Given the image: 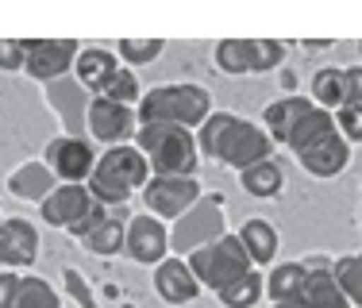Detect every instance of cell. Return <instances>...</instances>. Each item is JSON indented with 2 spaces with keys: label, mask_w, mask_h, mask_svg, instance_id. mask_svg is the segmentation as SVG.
<instances>
[{
  "label": "cell",
  "mask_w": 362,
  "mask_h": 308,
  "mask_svg": "<svg viewBox=\"0 0 362 308\" xmlns=\"http://www.w3.org/2000/svg\"><path fill=\"white\" fill-rule=\"evenodd\" d=\"M89 204H93L89 185H58V189L39 204V216L47 220L50 227L70 231V227L77 224V220H81V212L89 208Z\"/></svg>",
  "instance_id": "obj_14"
},
{
  "label": "cell",
  "mask_w": 362,
  "mask_h": 308,
  "mask_svg": "<svg viewBox=\"0 0 362 308\" xmlns=\"http://www.w3.org/2000/svg\"><path fill=\"white\" fill-rule=\"evenodd\" d=\"M16 293H20V273H16V270H0V308H12Z\"/></svg>",
  "instance_id": "obj_38"
},
{
  "label": "cell",
  "mask_w": 362,
  "mask_h": 308,
  "mask_svg": "<svg viewBox=\"0 0 362 308\" xmlns=\"http://www.w3.org/2000/svg\"><path fill=\"white\" fill-rule=\"evenodd\" d=\"M308 308H351V301L343 297L339 281H335L332 266H308V281H305V297Z\"/></svg>",
  "instance_id": "obj_22"
},
{
  "label": "cell",
  "mask_w": 362,
  "mask_h": 308,
  "mask_svg": "<svg viewBox=\"0 0 362 308\" xmlns=\"http://www.w3.org/2000/svg\"><path fill=\"white\" fill-rule=\"evenodd\" d=\"M124 254L139 266H158L162 259H170V227L158 216H132L127 220V243Z\"/></svg>",
  "instance_id": "obj_11"
},
{
  "label": "cell",
  "mask_w": 362,
  "mask_h": 308,
  "mask_svg": "<svg viewBox=\"0 0 362 308\" xmlns=\"http://www.w3.org/2000/svg\"><path fill=\"white\" fill-rule=\"evenodd\" d=\"M239 185H243V193L255 196V201H274V196H281V189H286V170L274 158H266V162H258V166L243 170V174H239Z\"/></svg>",
  "instance_id": "obj_23"
},
{
  "label": "cell",
  "mask_w": 362,
  "mask_h": 308,
  "mask_svg": "<svg viewBox=\"0 0 362 308\" xmlns=\"http://www.w3.org/2000/svg\"><path fill=\"white\" fill-rule=\"evenodd\" d=\"M162 50H166L162 39H119V58L132 66H151Z\"/></svg>",
  "instance_id": "obj_34"
},
{
  "label": "cell",
  "mask_w": 362,
  "mask_h": 308,
  "mask_svg": "<svg viewBox=\"0 0 362 308\" xmlns=\"http://www.w3.org/2000/svg\"><path fill=\"white\" fill-rule=\"evenodd\" d=\"M204 196L201 189V182L197 177H154L151 174V182L143 185V204H146V212L151 216H158L162 224L166 220H177L185 216L189 208H193L197 201Z\"/></svg>",
  "instance_id": "obj_7"
},
{
  "label": "cell",
  "mask_w": 362,
  "mask_h": 308,
  "mask_svg": "<svg viewBox=\"0 0 362 308\" xmlns=\"http://www.w3.org/2000/svg\"><path fill=\"white\" fill-rule=\"evenodd\" d=\"M42 162L62 185H89L93 170H97V150L81 135H58L47 143Z\"/></svg>",
  "instance_id": "obj_6"
},
{
  "label": "cell",
  "mask_w": 362,
  "mask_h": 308,
  "mask_svg": "<svg viewBox=\"0 0 362 308\" xmlns=\"http://www.w3.org/2000/svg\"><path fill=\"white\" fill-rule=\"evenodd\" d=\"M39 227L31 220H0V266L4 270H31L39 259Z\"/></svg>",
  "instance_id": "obj_12"
},
{
  "label": "cell",
  "mask_w": 362,
  "mask_h": 308,
  "mask_svg": "<svg viewBox=\"0 0 362 308\" xmlns=\"http://www.w3.org/2000/svg\"><path fill=\"white\" fill-rule=\"evenodd\" d=\"M112 216V212H108V204H100V201H93L89 204V208H85L81 212V220H77V224L70 227V235L74 239H85V235H93V231H97L100 224H105V220Z\"/></svg>",
  "instance_id": "obj_36"
},
{
  "label": "cell",
  "mask_w": 362,
  "mask_h": 308,
  "mask_svg": "<svg viewBox=\"0 0 362 308\" xmlns=\"http://www.w3.org/2000/svg\"><path fill=\"white\" fill-rule=\"evenodd\" d=\"M223 224H228V216H223V201L220 196H201V201H197L193 208L174 224V231H170V251L193 254L197 247H209L212 239H220Z\"/></svg>",
  "instance_id": "obj_5"
},
{
  "label": "cell",
  "mask_w": 362,
  "mask_h": 308,
  "mask_svg": "<svg viewBox=\"0 0 362 308\" xmlns=\"http://www.w3.org/2000/svg\"><path fill=\"white\" fill-rule=\"evenodd\" d=\"M116 70H119V58L112 54V50H105V47H81V54H77V62H74V81L81 85L85 93L97 97L100 85H105Z\"/></svg>",
  "instance_id": "obj_19"
},
{
  "label": "cell",
  "mask_w": 362,
  "mask_h": 308,
  "mask_svg": "<svg viewBox=\"0 0 362 308\" xmlns=\"http://www.w3.org/2000/svg\"><path fill=\"white\" fill-rule=\"evenodd\" d=\"M85 131H89L97 143H105V150L108 147H124V143H135L139 116H135V108L112 105V100H105V97H93L89 112H85Z\"/></svg>",
  "instance_id": "obj_9"
},
{
  "label": "cell",
  "mask_w": 362,
  "mask_h": 308,
  "mask_svg": "<svg viewBox=\"0 0 362 308\" xmlns=\"http://www.w3.org/2000/svg\"><path fill=\"white\" fill-rule=\"evenodd\" d=\"M216 66L228 77L251 73V47H247V39H220L216 42Z\"/></svg>",
  "instance_id": "obj_30"
},
{
  "label": "cell",
  "mask_w": 362,
  "mask_h": 308,
  "mask_svg": "<svg viewBox=\"0 0 362 308\" xmlns=\"http://www.w3.org/2000/svg\"><path fill=\"white\" fill-rule=\"evenodd\" d=\"M308 100H313L316 108H324V112H339L343 105H347V85H343V70H335V66H324V70L313 73V81H308Z\"/></svg>",
  "instance_id": "obj_24"
},
{
  "label": "cell",
  "mask_w": 362,
  "mask_h": 308,
  "mask_svg": "<svg viewBox=\"0 0 362 308\" xmlns=\"http://www.w3.org/2000/svg\"><path fill=\"white\" fill-rule=\"evenodd\" d=\"M358 50H362V42H358Z\"/></svg>",
  "instance_id": "obj_41"
},
{
  "label": "cell",
  "mask_w": 362,
  "mask_h": 308,
  "mask_svg": "<svg viewBox=\"0 0 362 308\" xmlns=\"http://www.w3.org/2000/svg\"><path fill=\"white\" fill-rule=\"evenodd\" d=\"M231 124H235V112H212L201 127H197V150H201L204 158H216L220 162L223 135L231 131Z\"/></svg>",
  "instance_id": "obj_29"
},
{
  "label": "cell",
  "mask_w": 362,
  "mask_h": 308,
  "mask_svg": "<svg viewBox=\"0 0 362 308\" xmlns=\"http://www.w3.org/2000/svg\"><path fill=\"white\" fill-rule=\"evenodd\" d=\"M313 108V100L308 97H278L270 100V105L262 108V131L270 135V143H281L286 147L293 127H297V119Z\"/></svg>",
  "instance_id": "obj_17"
},
{
  "label": "cell",
  "mask_w": 362,
  "mask_h": 308,
  "mask_svg": "<svg viewBox=\"0 0 362 308\" xmlns=\"http://www.w3.org/2000/svg\"><path fill=\"white\" fill-rule=\"evenodd\" d=\"M135 147L143 150L146 166L154 177H193L201 150H197V131L174 124H139Z\"/></svg>",
  "instance_id": "obj_2"
},
{
  "label": "cell",
  "mask_w": 362,
  "mask_h": 308,
  "mask_svg": "<svg viewBox=\"0 0 362 308\" xmlns=\"http://www.w3.org/2000/svg\"><path fill=\"white\" fill-rule=\"evenodd\" d=\"M335 131L347 143H362V105H343L335 112Z\"/></svg>",
  "instance_id": "obj_35"
},
{
  "label": "cell",
  "mask_w": 362,
  "mask_h": 308,
  "mask_svg": "<svg viewBox=\"0 0 362 308\" xmlns=\"http://www.w3.org/2000/svg\"><path fill=\"white\" fill-rule=\"evenodd\" d=\"M332 131H335V116L313 105L305 116L297 119V127H293V135H289V143H286V147H289L293 154H300V150H308L313 143H320L324 135H332Z\"/></svg>",
  "instance_id": "obj_25"
},
{
  "label": "cell",
  "mask_w": 362,
  "mask_h": 308,
  "mask_svg": "<svg viewBox=\"0 0 362 308\" xmlns=\"http://www.w3.org/2000/svg\"><path fill=\"white\" fill-rule=\"evenodd\" d=\"M262 293H266V278L258 270L251 273H243V278H235L228 289H220V304L223 308H255L258 301H262Z\"/></svg>",
  "instance_id": "obj_27"
},
{
  "label": "cell",
  "mask_w": 362,
  "mask_h": 308,
  "mask_svg": "<svg viewBox=\"0 0 362 308\" xmlns=\"http://www.w3.org/2000/svg\"><path fill=\"white\" fill-rule=\"evenodd\" d=\"M97 97L112 100V105H124V108H139V100H143L139 77H135L132 66H119V70L112 73L105 85H100V93H97Z\"/></svg>",
  "instance_id": "obj_28"
},
{
  "label": "cell",
  "mask_w": 362,
  "mask_h": 308,
  "mask_svg": "<svg viewBox=\"0 0 362 308\" xmlns=\"http://www.w3.org/2000/svg\"><path fill=\"white\" fill-rule=\"evenodd\" d=\"M23 62H28V42L23 39H0V70L16 73V70H23Z\"/></svg>",
  "instance_id": "obj_37"
},
{
  "label": "cell",
  "mask_w": 362,
  "mask_h": 308,
  "mask_svg": "<svg viewBox=\"0 0 362 308\" xmlns=\"http://www.w3.org/2000/svg\"><path fill=\"white\" fill-rule=\"evenodd\" d=\"M343 85H347V105H362V66H347Z\"/></svg>",
  "instance_id": "obj_39"
},
{
  "label": "cell",
  "mask_w": 362,
  "mask_h": 308,
  "mask_svg": "<svg viewBox=\"0 0 362 308\" xmlns=\"http://www.w3.org/2000/svg\"><path fill=\"white\" fill-rule=\"evenodd\" d=\"M216 108H212V93L197 81H170V85H154L151 93H143L139 108V124H174V127H197L204 124Z\"/></svg>",
  "instance_id": "obj_1"
},
{
  "label": "cell",
  "mask_w": 362,
  "mask_h": 308,
  "mask_svg": "<svg viewBox=\"0 0 362 308\" xmlns=\"http://www.w3.org/2000/svg\"><path fill=\"white\" fill-rule=\"evenodd\" d=\"M335 281H339L343 297L351 301V308H362V254H343V259H335Z\"/></svg>",
  "instance_id": "obj_31"
},
{
  "label": "cell",
  "mask_w": 362,
  "mask_h": 308,
  "mask_svg": "<svg viewBox=\"0 0 362 308\" xmlns=\"http://www.w3.org/2000/svg\"><path fill=\"white\" fill-rule=\"evenodd\" d=\"M47 100L54 112H62L66 127H70V135H81L85 131V112H89V93L81 89L77 81H70V77H62V81L47 85Z\"/></svg>",
  "instance_id": "obj_16"
},
{
  "label": "cell",
  "mask_w": 362,
  "mask_h": 308,
  "mask_svg": "<svg viewBox=\"0 0 362 308\" xmlns=\"http://www.w3.org/2000/svg\"><path fill=\"white\" fill-rule=\"evenodd\" d=\"M247 47H251V73H274L286 62V47L274 39H247Z\"/></svg>",
  "instance_id": "obj_33"
},
{
  "label": "cell",
  "mask_w": 362,
  "mask_h": 308,
  "mask_svg": "<svg viewBox=\"0 0 362 308\" xmlns=\"http://www.w3.org/2000/svg\"><path fill=\"white\" fill-rule=\"evenodd\" d=\"M77 54H81V42H74V39H28V62H23V70L42 85H54L74 73Z\"/></svg>",
  "instance_id": "obj_8"
},
{
  "label": "cell",
  "mask_w": 362,
  "mask_h": 308,
  "mask_svg": "<svg viewBox=\"0 0 362 308\" xmlns=\"http://www.w3.org/2000/svg\"><path fill=\"white\" fill-rule=\"evenodd\" d=\"M12 308H62L58 301L54 285L42 278H20V293H16V304Z\"/></svg>",
  "instance_id": "obj_32"
},
{
  "label": "cell",
  "mask_w": 362,
  "mask_h": 308,
  "mask_svg": "<svg viewBox=\"0 0 362 308\" xmlns=\"http://www.w3.org/2000/svg\"><path fill=\"white\" fill-rule=\"evenodd\" d=\"M54 189H58V177L47 170V162H23V166H16L8 174V193L20 196V201L42 204Z\"/></svg>",
  "instance_id": "obj_18"
},
{
  "label": "cell",
  "mask_w": 362,
  "mask_h": 308,
  "mask_svg": "<svg viewBox=\"0 0 362 308\" xmlns=\"http://www.w3.org/2000/svg\"><path fill=\"white\" fill-rule=\"evenodd\" d=\"M81 243H85V251L97 254V259H112V254H119L124 243H127V220L124 216H108L105 224L93 231V235H85Z\"/></svg>",
  "instance_id": "obj_26"
},
{
  "label": "cell",
  "mask_w": 362,
  "mask_h": 308,
  "mask_svg": "<svg viewBox=\"0 0 362 308\" xmlns=\"http://www.w3.org/2000/svg\"><path fill=\"white\" fill-rule=\"evenodd\" d=\"M154 289H158V297L166 304H189L201 293V281L193 278L189 262L177 254V259H162L158 266H154Z\"/></svg>",
  "instance_id": "obj_15"
},
{
  "label": "cell",
  "mask_w": 362,
  "mask_h": 308,
  "mask_svg": "<svg viewBox=\"0 0 362 308\" xmlns=\"http://www.w3.org/2000/svg\"><path fill=\"white\" fill-rule=\"evenodd\" d=\"M297 162H300V170H308L313 177H339L343 170L351 166V143L343 139L339 131H332V135H324L320 143H313L308 150H300Z\"/></svg>",
  "instance_id": "obj_13"
},
{
  "label": "cell",
  "mask_w": 362,
  "mask_h": 308,
  "mask_svg": "<svg viewBox=\"0 0 362 308\" xmlns=\"http://www.w3.org/2000/svg\"><path fill=\"white\" fill-rule=\"evenodd\" d=\"M189 270H193V278L201 281V289H212V293H220V289H228L235 278H243V273H251V254L243 251V243H239V235H228L223 231L220 239H212L209 247H197L193 254H185Z\"/></svg>",
  "instance_id": "obj_4"
},
{
  "label": "cell",
  "mask_w": 362,
  "mask_h": 308,
  "mask_svg": "<svg viewBox=\"0 0 362 308\" xmlns=\"http://www.w3.org/2000/svg\"><path fill=\"white\" fill-rule=\"evenodd\" d=\"M270 154H274L270 135H266L258 124H251V119H239L235 116V124H231L228 135H223V147H220V162H223V166L235 170V174H243V170L266 162Z\"/></svg>",
  "instance_id": "obj_10"
},
{
  "label": "cell",
  "mask_w": 362,
  "mask_h": 308,
  "mask_svg": "<svg viewBox=\"0 0 362 308\" xmlns=\"http://www.w3.org/2000/svg\"><path fill=\"white\" fill-rule=\"evenodd\" d=\"M151 182V166H146L143 150L135 143L124 147H108L97 154V170L89 177V193L100 204H127L135 193H143V185Z\"/></svg>",
  "instance_id": "obj_3"
},
{
  "label": "cell",
  "mask_w": 362,
  "mask_h": 308,
  "mask_svg": "<svg viewBox=\"0 0 362 308\" xmlns=\"http://www.w3.org/2000/svg\"><path fill=\"white\" fill-rule=\"evenodd\" d=\"M305 281H308V266L305 262H281L266 273V293L270 304H289L305 297Z\"/></svg>",
  "instance_id": "obj_21"
},
{
  "label": "cell",
  "mask_w": 362,
  "mask_h": 308,
  "mask_svg": "<svg viewBox=\"0 0 362 308\" xmlns=\"http://www.w3.org/2000/svg\"><path fill=\"white\" fill-rule=\"evenodd\" d=\"M239 243H243V251L251 254V266H274V254H278L281 247V235L274 224H266V220H247L243 227H239Z\"/></svg>",
  "instance_id": "obj_20"
},
{
  "label": "cell",
  "mask_w": 362,
  "mask_h": 308,
  "mask_svg": "<svg viewBox=\"0 0 362 308\" xmlns=\"http://www.w3.org/2000/svg\"><path fill=\"white\" fill-rule=\"evenodd\" d=\"M270 308H308L305 301H289V304H270Z\"/></svg>",
  "instance_id": "obj_40"
}]
</instances>
